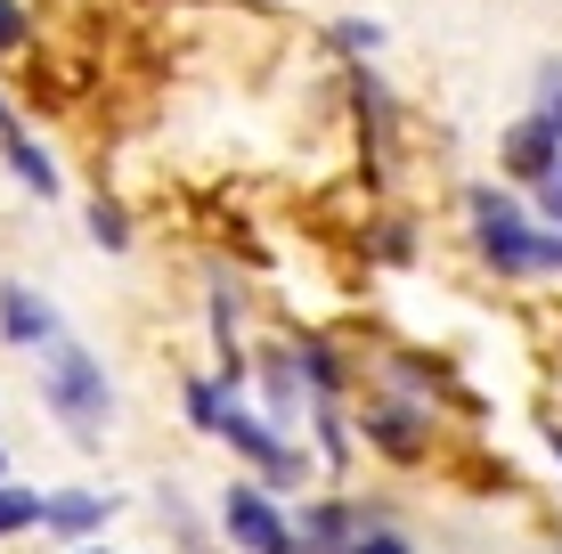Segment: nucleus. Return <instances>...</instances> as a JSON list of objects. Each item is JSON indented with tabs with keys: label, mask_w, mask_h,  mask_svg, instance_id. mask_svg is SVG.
Segmentation results:
<instances>
[{
	"label": "nucleus",
	"mask_w": 562,
	"mask_h": 554,
	"mask_svg": "<svg viewBox=\"0 0 562 554\" xmlns=\"http://www.w3.org/2000/svg\"><path fill=\"white\" fill-rule=\"evenodd\" d=\"M464 237H473V261L506 285H554L562 278V228H547L530 213V196L506 180H464Z\"/></svg>",
	"instance_id": "1"
},
{
	"label": "nucleus",
	"mask_w": 562,
	"mask_h": 554,
	"mask_svg": "<svg viewBox=\"0 0 562 554\" xmlns=\"http://www.w3.org/2000/svg\"><path fill=\"white\" fill-rule=\"evenodd\" d=\"M33 392H42L49 425L66 432L74 449H106V425H114V375H106V359L90 351L82 335H57L49 351H33Z\"/></svg>",
	"instance_id": "2"
},
{
	"label": "nucleus",
	"mask_w": 562,
	"mask_h": 554,
	"mask_svg": "<svg viewBox=\"0 0 562 554\" xmlns=\"http://www.w3.org/2000/svg\"><path fill=\"white\" fill-rule=\"evenodd\" d=\"M221 449L237 456L245 473L269 489V498H310V482H318V456H310V441H294V432H278L269 416L254 408V399H228V416H221Z\"/></svg>",
	"instance_id": "3"
},
{
	"label": "nucleus",
	"mask_w": 562,
	"mask_h": 554,
	"mask_svg": "<svg viewBox=\"0 0 562 554\" xmlns=\"http://www.w3.org/2000/svg\"><path fill=\"white\" fill-rule=\"evenodd\" d=\"M351 432H359V449L383 456L392 473H416V465H432V449H440V408L432 399H400V392H367L351 408Z\"/></svg>",
	"instance_id": "4"
},
{
	"label": "nucleus",
	"mask_w": 562,
	"mask_h": 554,
	"mask_svg": "<svg viewBox=\"0 0 562 554\" xmlns=\"http://www.w3.org/2000/svg\"><path fill=\"white\" fill-rule=\"evenodd\" d=\"M212 530H221L228 554H294V506L269 498L254 473H237V482L221 489V506H212Z\"/></svg>",
	"instance_id": "5"
},
{
	"label": "nucleus",
	"mask_w": 562,
	"mask_h": 554,
	"mask_svg": "<svg viewBox=\"0 0 562 554\" xmlns=\"http://www.w3.org/2000/svg\"><path fill=\"white\" fill-rule=\"evenodd\" d=\"M0 171H9L33 204H57V196H66V163L33 139V123H25V106L9 99V82H0Z\"/></svg>",
	"instance_id": "6"
},
{
	"label": "nucleus",
	"mask_w": 562,
	"mask_h": 554,
	"mask_svg": "<svg viewBox=\"0 0 562 554\" xmlns=\"http://www.w3.org/2000/svg\"><path fill=\"white\" fill-rule=\"evenodd\" d=\"M114 513H123V498H114V489L57 482V489H42V539H57V546H90V539H106Z\"/></svg>",
	"instance_id": "7"
},
{
	"label": "nucleus",
	"mask_w": 562,
	"mask_h": 554,
	"mask_svg": "<svg viewBox=\"0 0 562 554\" xmlns=\"http://www.w3.org/2000/svg\"><path fill=\"white\" fill-rule=\"evenodd\" d=\"M359 498L351 489H310L294 498V554H351L359 546Z\"/></svg>",
	"instance_id": "8"
},
{
	"label": "nucleus",
	"mask_w": 562,
	"mask_h": 554,
	"mask_svg": "<svg viewBox=\"0 0 562 554\" xmlns=\"http://www.w3.org/2000/svg\"><path fill=\"white\" fill-rule=\"evenodd\" d=\"M554 163H562V139H554L547 123H538L530 106H521L514 123L497 131V180H506V188H521V196H530L538 180H554Z\"/></svg>",
	"instance_id": "9"
},
{
	"label": "nucleus",
	"mask_w": 562,
	"mask_h": 554,
	"mask_svg": "<svg viewBox=\"0 0 562 554\" xmlns=\"http://www.w3.org/2000/svg\"><path fill=\"white\" fill-rule=\"evenodd\" d=\"M66 335V318H57V302L42 294L33 278H0V342L9 351H49V342Z\"/></svg>",
	"instance_id": "10"
},
{
	"label": "nucleus",
	"mask_w": 562,
	"mask_h": 554,
	"mask_svg": "<svg viewBox=\"0 0 562 554\" xmlns=\"http://www.w3.org/2000/svg\"><path fill=\"white\" fill-rule=\"evenodd\" d=\"M254 392H261V416L278 432H294L310 416V392H302V368H294V342H254Z\"/></svg>",
	"instance_id": "11"
},
{
	"label": "nucleus",
	"mask_w": 562,
	"mask_h": 554,
	"mask_svg": "<svg viewBox=\"0 0 562 554\" xmlns=\"http://www.w3.org/2000/svg\"><path fill=\"white\" fill-rule=\"evenodd\" d=\"M294 342V368H302V392L310 399H342V408H351V359H342V342L335 335H318V327H302V335H285Z\"/></svg>",
	"instance_id": "12"
},
{
	"label": "nucleus",
	"mask_w": 562,
	"mask_h": 554,
	"mask_svg": "<svg viewBox=\"0 0 562 554\" xmlns=\"http://www.w3.org/2000/svg\"><path fill=\"white\" fill-rule=\"evenodd\" d=\"M359 245H367V261H383V270H416V253H424V221L408 213V204H367Z\"/></svg>",
	"instance_id": "13"
},
{
	"label": "nucleus",
	"mask_w": 562,
	"mask_h": 554,
	"mask_svg": "<svg viewBox=\"0 0 562 554\" xmlns=\"http://www.w3.org/2000/svg\"><path fill=\"white\" fill-rule=\"evenodd\" d=\"M302 425L318 432V449H310V456H318V473H335V482H342V473H351V456H359L351 408H342V399H310V416H302Z\"/></svg>",
	"instance_id": "14"
},
{
	"label": "nucleus",
	"mask_w": 562,
	"mask_h": 554,
	"mask_svg": "<svg viewBox=\"0 0 562 554\" xmlns=\"http://www.w3.org/2000/svg\"><path fill=\"white\" fill-rule=\"evenodd\" d=\"M82 228H90L99 253H131V245H139V221H131V204L114 196V188H99V196L82 204Z\"/></svg>",
	"instance_id": "15"
},
{
	"label": "nucleus",
	"mask_w": 562,
	"mask_h": 554,
	"mask_svg": "<svg viewBox=\"0 0 562 554\" xmlns=\"http://www.w3.org/2000/svg\"><path fill=\"white\" fill-rule=\"evenodd\" d=\"M42 49V9L33 0H0V66H25Z\"/></svg>",
	"instance_id": "16"
},
{
	"label": "nucleus",
	"mask_w": 562,
	"mask_h": 554,
	"mask_svg": "<svg viewBox=\"0 0 562 554\" xmlns=\"http://www.w3.org/2000/svg\"><path fill=\"white\" fill-rule=\"evenodd\" d=\"M180 416H188V432H204V441H221V416H228V392L212 384V375H180Z\"/></svg>",
	"instance_id": "17"
},
{
	"label": "nucleus",
	"mask_w": 562,
	"mask_h": 554,
	"mask_svg": "<svg viewBox=\"0 0 562 554\" xmlns=\"http://www.w3.org/2000/svg\"><path fill=\"white\" fill-rule=\"evenodd\" d=\"M155 513H164V522H171V539H180V554H228V546H221V539H212V530L196 522V506H188V498H180V489H171V482L155 489Z\"/></svg>",
	"instance_id": "18"
},
{
	"label": "nucleus",
	"mask_w": 562,
	"mask_h": 554,
	"mask_svg": "<svg viewBox=\"0 0 562 554\" xmlns=\"http://www.w3.org/2000/svg\"><path fill=\"white\" fill-rule=\"evenodd\" d=\"M326 42H335L342 57H351V66H375V49H383V25H375V16H335V25H326Z\"/></svg>",
	"instance_id": "19"
},
{
	"label": "nucleus",
	"mask_w": 562,
	"mask_h": 554,
	"mask_svg": "<svg viewBox=\"0 0 562 554\" xmlns=\"http://www.w3.org/2000/svg\"><path fill=\"white\" fill-rule=\"evenodd\" d=\"M25 530H42V489L0 482V539H25Z\"/></svg>",
	"instance_id": "20"
},
{
	"label": "nucleus",
	"mask_w": 562,
	"mask_h": 554,
	"mask_svg": "<svg viewBox=\"0 0 562 554\" xmlns=\"http://www.w3.org/2000/svg\"><path fill=\"white\" fill-rule=\"evenodd\" d=\"M530 114L562 139V57H538V74H530Z\"/></svg>",
	"instance_id": "21"
},
{
	"label": "nucleus",
	"mask_w": 562,
	"mask_h": 554,
	"mask_svg": "<svg viewBox=\"0 0 562 554\" xmlns=\"http://www.w3.org/2000/svg\"><path fill=\"white\" fill-rule=\"evenodd\" d=\"M530 213L547 221V228H562V163H554V180H538V188H530Z\"/></svg>",
	"instance_id": "22"
},
{
	"label": "nucleus",
	"mask_w": 562,
	"mask_h": 554,
	"mask_svg": "<svg viewBox=\"0 0 562 554\" xmlns=\"http://www.w3.org/2000/svg\"><path fill=\"white\" fill-rule=\"evenodd\" d=\"M66 554H114V546H106V539H90V546H66Z\"/></svg>",
	"instance_id": "23"
},
{
	"label": "nucleus",
	"mask_w": 562,
	"mask_h": 554,
	"mask_svg": "<svg viewBox=\"0 0 562 554\" xmlns=\"http://www.w3.org/2000/svg\"><path fill=\"white\" fill-rule=\"evenodd\" d=\"M0 482H16V473H9V449H0Z\"/></svg>",
	"instance_id": "24"
},
{
	"label": "nucleus",
	"mask_w": 562,
	"mask_h": 554,
	"mask_svg": "<svg viewBox=\"0 0 562 554\" xmlns=\"http://www.w3.org/2000/svg\"><path fill=\"white\" fill-rule=\"evenodd\" d=\"M131 9H155V0H131Z\"/></svg>",
	"instance_id": "25"
}]
</instances>
